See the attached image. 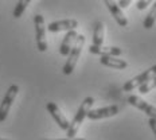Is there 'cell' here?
I'll use <instances>...</instances> for the list:
<instances>
[{
    "instance_id": "7a4b0ae2",
    "label": "cell",
    "mask_w": 156,
    "mask_h": 140,
    "mask_svg": "<svg viewBox=\"0 0 156 140\" xmlns=\"http://www.w3.org/2000/svg\"><path fill=\"white\" fill-rule=\"evenodd\" d=\"M83 43H85V37H83V35H78L76 42H74V45H73V48L70 50L69 58H67L65 66L62 67V73L65 74V76H70V74L73 73V70L76 69V65L78 62V59H80V55H81V51H82Z\"/></svg>"
},
{
    "instance_id": "44dd1931",
    "label": "cell",
    "mask_w": 156,
    "mask_h": 140,
    "mask_svg": "<svg viewBox=\"0 0 156 140\" xmlns=\"http://www.w3.org/2000/svg\"><path fill=\"white\" fill-rule=\"evenodd\" d=\"M46 140H50V139H46ZM53 140H85L82 138H74V139H53Z\"/></svg>"
},
{
    "instance_id": "9a60e30c",
    "label": "cell",
    "mask_w": 156,
    "mask_h": 140,
    "mask_svg": "<svg viewBox=\"0 0 156 140\" xmlns=\"http://www.w3.org/2000/svg\"><path fill=\"white\" fill-rule=\"evenodd\" d=\"M156 22V2L154 3V5H152L151 11L148 12V15L145 16L144 22H143V26H144V28H147V30H149V28L154 27Z\"/></svg>"
},
{
    "instance_id": "4fadbf2b",
    "label": "cell",
    "mask_w": 156,
    "mask_h": 140,
    "mask_svg": "<svg viewBox=\"0 0 156 140\" xmlns=\"http://www.w3.org/2000/svg\"><path fill=\"white\" fill-rule=\"evenodd\" d=\"M100 62H101V65H104V66L112 67V69H116V70H122V69L128 67L126 61L120 59L119 57H101Z\"/></svg>"
},
{
    "instance_id": "5bb4252c",
    "label": "cell",
    "mask_w": 156,
    "mask_h": 140,
    "mask_svg": "<svg viewBox=\"0 0 156 140\" xmlns=\"http://www.w3.org/2000/svg\"><path fill=\"white\" fill-rule=\"evenodd\" d=\"M104 43V23L102 22H96L93 30V46L102 47Z\"/></svg>"
},
{
    "instance_id": "ba28073f",
    "label": "cell",
    "mask_w": 156,
    "mask_h": 140,
    "mask_svg": "<svg viewBox=\"0 0 156 140\" xmlns=\"http://www.w3.org/2000/svg\"><path fill=\"white\" fill-rule=\"evenodd\" d=\"M119 113V106L117 105H109V106H104V108L98 109H90L87 113V119L90 120H102V119H108V117H113Z\"/></svg>"
},
{
    "instance_id": "3957f363",
    "label": "cell",
    "mask_w": 156,
    "mask_h": 140,
    "mask_svg": "<svg viewBox=\"0 0 156 140\" xmlns=\"http://www.w3.org/2000/svg\"><path fill=\"white\" fill-rule=\"evenodd\" d=\"M154 77H156V65L151 66L148 70L140 73L139 76L133 77L132 80L126 81L124 84V86H122V90H124V92H132V90H135L136 88H140L143 84H145L147 81H149Z\"/></svg>"
},
{
    "instance_id": "30bf717a",
    "label": "cell",
    "mask_w": 156,
    "mask_h": 140,
    "mask_svg": "<svg viewBox=\"0 0 156 140\" xmlns=\"http://www.w3.org/2000/svg\"><path fill=\"white\" fill-rule=\"evenodd\" d=\"M104 3H105V5L110 11L112 16L115 18L117 24L121 26V27H126V26H128V19H126V16L124 15V12L121 11V8L119 7V4H117L116 2H110V0H105Z\"/></svg>"
},
{
    "instance_id": "e0dca14e",
    "label": "cell",
    "mask_w": 156,
    "mask_h": 140,
    "mask_svg": "<svg viewBox=\"0 0 156 140\" xmlns=\"http://www.w3.org/2000/svg\"><path fill=\"white\" fill-rule=\"evenodd\" d=\"M155 88H156V77L151 78V80L147 81L145 84H143V85L139 88V92L141 94H147L148 92H151L152 89H155Z\"/></svg>"
},
{
    "instance_id": "52a82bcc",
    "label": "cell",
    "mask_w": 156,
    "mask_h": 140,
    "mask_svg": "<svg viewBox=\"0 0 156 140\" xmlns=\"http://www.w3.org/2000/svg\"><path fill=\"white\" fill-rule=\"evenodd\" d=\"M128 102L131 104V105L136 106L137 109L143 110L149 119H156V108L154 105H151V104H148L147 101H144L141 97L132 94V96L128 97Z\"/></svg>"
},
{
    "instance_id": "9c48e42d",
    "label": "cell",
    "mask_w": 156,
    "mask_h": 140,
    "mask_svg": "<svg viewBox=\"0 0 156 140\" xmlns=\"http://www.w3.org/2000/svg\"><path fill=\"white\" fill-rule=\"evenodd\" d=\"M78 27V20L77 19H65V20H58L53 22L47 26L48 32H59V31H76Z\"/></svg>"
},
{
    "instance_id": "277c9868",
    "label": "cell",
    "mask_w": 156,
    "mask_h": 140,
    "mask_svg": "<svg viewBox=\"0 0 156 140\" xmlns=\"http://www.w3.org/2000/svg\"><path fill=\"white\" fill-rule=\"evenodd\" d=\"M34 24H35V37H37V47L41 53H44L47 50L44 18L41 14H37L34 16Z\"/></svg>"
},
{
    "instance_id": "8992f818",
    "label": "cell",
    "mask_w": 156,
    "mask_h": 140,
    "mask_svg": "<svg viewBox=\"0 0 156 140\" xmlns=\"http://www.w3.org/2000/svg\"><path fill=\"white\" fill-rule=\"evenodd\" d=\"M46 109L51 115V117L55 120V123L58 124V127L67 132V129H69V127H70V123H69V120L66 119V116L62 113V110L59 109V106H58L55 102H47Z\"/></svg>"
},
{
    "instance_id": "6da1fadb",
    "label": "cell",
    "mask_w": 156,
    "mask_h": 140,
    "mask_svg": "<svg viewBox=\"0 0 156 140\" xmlns=\"http://www.w3.org/2000/svg\"><path fill=\"white\" fill-rule=\"evenodd\" d=\"M94 104V99L93 97H86V99H83V101L81 102L80 108L76 112V115H74L73 120H71L70 123V127L69 129H67V139H74L76 138V135L80 131L81 125L83 124V120H85V117H87V113H89V110L92 109Z\"/></svg>"
},
{
    "instance_id": "7c38bea8",
    "label": "cell",
    "mask_w": 156,
    "mask_h": 140,
    "mask_svg": "<svg viewBox=\"0 0 156 140\" xmlns=\"http://www.w3.org/2000/svg\"><path fill=\"white\" fill-rule=\"evenodd\" d=\"M89 51L92 54L101 55V57H120L122 54V50L120 47H97L93 45L89 46Z\"/></svg>"
},
{
    "instance_id": "ffe728a7",
    "label": "cell",
    "mask_w": 156,
    "mask_h": 140,
    "mask_svg": "<svg viewBox=\"0 0 156 140\" xmlns=\"http://www.w3.org/2000/svg\"><path fill=\"white\" fill-rule=\"evenodd\" d=\"M117 4H119L120 8H126L131 4V2H129V0H120V2H117Z\"/></svg>"
},
{
    "instance_id": "8fae6325",
    "label": "cell",
    "mask_w": 156,
    "mask_h": 140,
    "mask_svg": "<svg viewBox=\"0 0 156 140\" xmlns=\"http://www.w3.org/2000/svg\"><path fill=\"white\" fill-rule=\"evenodd\" d=\"M77 37H78V34L76 31H69L65 35V38L62 39V43H61V46H59V54L62 55V57H69L70 50L73 48V45H74V42H76Z\"/></svg>"
},
{
    "instance_id": "ac0fdd59",
    "label": "cell",
    "mask_w": 156,
    "mask_h": 140,
    "mask_svg": "<svg viewBox=\"0 0 156 140\" xmlns=\"http://www.w3.org/2000/svg\"><path fill=\"white\" fill-rule=\"evenodd\" d=\"M148 5H149L148 0H139V2L136 3V7H137V9H145Z\"/></svg>"
},
{
    "instance_id": "d6986e66",
    "label": "cell",
    "mask_w": 156,
    "mask_h": 140,
    "mask_svg": "<svg viewBox=\"0 0 156 140\" xmlns=\"http://www.w3.org/2000/svg\"><path fill=\"white\" fill-rule=\"evenodd\" d=\"M148 124H149V128L152 129V132H154V135L156 138V119H148Z\"/></svg>"
},
{
    "instance_id": "2e32d148",
    "label": "cell",
    "mask_w": 156,
    "mask_h": 140,
    "mask_svg": "<svg viewBox=\"0 0 156 140\" xmlns=\"http://www.w3.org/2000/svg\"><path fill=\"white\" fill-rule=\"evenodd\" d=\"M30 0H20V2L16 3L15 5V9H14V16L16 19H19L22 15H23V12L26 11V8L30 5Z\"/></svg>"
},
{
    "instance_id": "7402d4cb",
    "label": "cell",
    "mask_w": 156,
    "mask_h": 140,
    "mask_svg": "<svg viewBox=\"0 0 156 140\" xmlns=\"http://www.w3.org/2000/svg\"><path fill=\"white\" fill-rule=\"evenodd\" d=\"M0 140H8V139H3V138H0Z\"/></svg>"
},
{
    "instance_id": "5b68a950",
    "label": "cell",
    "mask_w": 156,
    "mask_h": 140,
    "mask_svg": "<svg viewBox=\"0 0 156 140\" xmlns=\"http://www.w3.org/2000/svg\"><path fill=\"white\" fill-rule=\"evenodd\" d=\"M19 93V86L18 85H11L8 88V90L5 92V96L3 99L2 104H0V123H3L5 119H7L8 113H9V109H11V105L14 102V100L16 99Z\"/></svg>"
}]
</instances>
